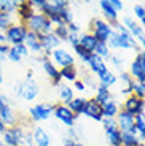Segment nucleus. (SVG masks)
Masks as SVG:
<instances>
[{"mask_svg":"<svg viewBox=\"0 0 145 146\" xmlns=\"http://www.w3.org/2000/svg\"><path fill=\"white\" fill-rule=\"evenodd\" d=\"M40 13H43L51 21L53 26H67L73 22V15L70 11V2L67 0H53L45 2V5L40 8Z\"/></svg>","mask_w":145,"mask_h":146,"instance_id":"obj_1","label":"nucleus"},{"mask_svg":"<svg viewBox=\"0 0 145 146\" xmlns=\"http://www.w3.org/2000/svg\"><path fill=\"white\" fill-rule=\"evenodd\" d=\"M26 27H27V30L37 33V35H46V33H51L53 29H54V26L51 24V21L43 13H40V11H35L34 13L32 18L26 22Z\"/></svg>","mask_w":145,"mask_h":146,"instance_id":"obj_2","label":"nucleus"},{"mask_svg":"<svg viewBox=\"0 0 145 146\" xmlns=\"http://www.w3.org/2000/svg\"><path fill=\"white\" fill-rule=\"evenodd\" d=\"M15 92L16 97L22 99L24 102H34L40 94V88L35 80H24L18 81V84L15 86Z\"/></svg>","mask_w":145,"mask_h":146,"instance_id":"obj_3","label":"nucleus"},{"mask_svg":"<svg viewBox=\"0 0 145 146\" xmlns=\"http://www.w3.org/2000/svg\"><path fill=\"white\" fill-rule=\"evenodd\" d=\"M29 129L26 127V124L19 122L18 125H13V127H7L5 132L2 133L0 140L3 141L5 146H22V140H24L26 132Z\"/></svg>","mask_w":145,"mask_h":146,"instance_id":"obj_4","label":"nucleus"},{"mask_svg":"<svg viewBox=\"0 0 145 146\" xmlns=\"http://www.w3.org/2000/svg\"><path fill=\"white\" fill-rule=\"evenodd\" d=\"M89 33L94 36L99 43H107V40L110 38V35L113 33V27L110 26L105 19L94 18L91 21L89 26Z\"/></svg>","mask_w":145,"mask_h":146,"instance_id":"obj_5","label":"nucleus"},{"mask_svg":"<svg viewBox=\"0 0 145 146\" xmlns=\"http://www.w3.org/2000/svg\"><path fill=\"white\" fill-rule=\"evenodd\" d=\"M3 33H5L8 46H18V44L24 43L26 35H27V27H26V24L16 21L15 24H11Z\"/></svg>","mask_w":145,"mask_h":146,"instance_id":"obj_6","label":"nucleus"},{"mask_svg":"<svg viewBox=\"0 0 145 146\" xmlns=\"http://www.w3.org/2000/svg\"><path fill=\"white\" fill-rule=\"evenodd\" d=\"M53 111H54V105L53 103H35V105L29 106L27 113H29V117L32 122H43V121H48L51 116H53Z\"/></svg>","mask_w":145,"mask_h":146,"instance_id":"obj_7","label":"nucleus"},{"mask_svg":"<svg viewBox=\"0 0 145 146\" xmlns=\"http://www.w3.org/2000/svg\"><path fill=\"white\" fill-rule=\"evenodd\" d=\"M48 57L51 59V62L54 64L58 68L75 65V56H73V52H70L67 48H62V46L58 48V49H54Z\"/></svg>","mask_w":145,"mask_h":146,"instance_id":"obj_8","label":"nucleus"},{"mask_svg":"<svg viewBox=\"0 0 145 146\" xmlns=\"http://www.w3.org/2000/svg\"><path fill=\"white\" fill-rule=\"evenodd\" d=\"M37 60L42 64V70H43V73L51 80V84L58 88L59 84L62 83L61 75H59V68L53 62H51V59L48 57V56H45V54L38 56V57H37Z\"/></svg>","mask_w":145,"mask_h":146,"instance_id":"obj_9","label":"nucleus"},{"mask_svg":"<svg viewBox=\"0 0 145 146\" xmlns=\"http://www.w3.org/2000/svg\"><path fill=\"white\" fill-rule=\"evenodd\" d=\"M53 116L64 124L65 127H75L77 122V116L70 111V108L67 105H62V103H54V111H53Z\"/></svg>","mask_w":145,"mask_h":146,"instance_id":"obj_10","label":"nucleus"},{"mask_svg":"<svg viewBox=\"0 0 145 146\" xmlns=\"http://www.w3.org/2000/svg\"><path fill=\"white\" fill-rule=\"evenodd\" d=\"M121 110L128 111L132 116H139V114L145 113V102L144 99H139L136 95H129L128 99H124V102L121 103Z\"/></svg>","mask_w":145,"mask_h":146,"instance_id":"obj_11","label":"nucleus"},{"mask_svg":"<svg viewBox=\"0 0 145 146\" xmlns=\"http://www.w3.org/2000/svg\"><path fill=\"white\" fill-rule=\"evenodd\" d=\"M115 121L121 132H129L132 135H137V130H136V125H134V116L132 114H129L124 110H120V113L116 114Z\"/></svg>","mask_w":145,"mask_h":146,"instance_id":"obj_12","label":"nucleus"},{"mask_svg":"<svg viewBox=\"0 0 145 146\" xmlns=\"http://www.w3.org/2000/svg\"><path fill=\"white\" fill-rule=\"evenodd\" d=\"M83 116L89 117V119L96 121V122H102L104 119V114H102V106L96 102L93 97L86 99V105L83 108Z\"/></svg>","mask_w":145,"mask_h":146,"instance_id":"obj_13","label":"nucleus"},{"mask_svg":"<svg viewBox=\"0 0 145 146\" xmlns=\"http://www.w3.org/2000/svg\"><path fill=\"white\" fill-rule=\"evenodd\" d=\"M0 119H2V122L7 127H13V125L19 124V116L11 103H7V105L0 106Z\"/></svg>","mask_w":145,"mask_h":146,"instance_id":"obj_14","label":"nucleus"},{"mask_svg":"<svg viewBox=\"0 0 145 146\" xmlns=\"http://www.w3.org/2000/svg\"><path fill=\"white\" fill-rule=\"evenodd\" d=\"M40 44H42V52L45 56H50L54 49L61 48L62 43L58 36L51 32V33H46V35H40Z\"/></svg>","mask_w":145,"mask_h":146,"instance_id":"obj_15","label":"nucleus"},{"mask_svg":"<svg viewBox=\"0 0 145 146\" xmlns=\"http://www.w3.org/2000/svg\"><path fill=\"white\" fill-rule=\"evenodd\" d=\"M32 140L34 146H51V135L46 129L35 125L32 127Z\"/></svg>","mask_w":145,"mask_h":146,"instance_id":"obj_16","label":"nucleus"},{"mask_svg":"<svg viewBox=\"0 0 145 146\" xmlns=\"http://www.w3.org/2000/svg\"><path fill=\"white\" fill-rule=\"evenodd\" d=\"M99 8H101V11H102V15H104L105 21L109 22L112 27H115L116 24L120 22V19H118V13L113 10V7L110 5L109 0H101V2H99Z\"/></svg>","mask_w":145,"mask_h":146,"instance_id":"obj_17","label":"nucleus"},{"mask_svg":"<svg viewBox=\"0 0 145 146\" xmlns=\"http://www.w3.org/2000/svg\"><path fill=\"white\" fill-rule=\"evenodd\" d=\"M121 24H123L124 27L128 29V32L131 33V35L134 36L136 40H139L140 36L145 35V30L140 27V24H139L137 21H136L132 16H124L123 19H121Z\"/></svg>","mask_w":145,"mask_h":146,"instance_id":"obj_18","label":"nucleus"},{"mask_svg":"<svg viewBox=\"0 0 145 146\" xmlns=\"http://www.w3.org/2000/svg\"><path fill=\"white\" fill-rule=\"evenodd\" d=\"M30 52L29 49L26 48V44H18V46H10V49H8V54H7V59L10 60V62H21L24 57H29Z\"/></svg>","mask_w":145,"mask_h":146,"instance_id":"obj_19","label":"nucleus"},{"mask_svg":"<svg viewBox=\"0 0 145 146\" xmlns=\"http://www.w3.org/2000/svg\"><path fill=\"white\" fill-rule=\"evenodd\" d=\"M128 73L131 75V78H132L134 81H142V83H145V73H144V68H142V62H140L139 52L134 56V59H132Z\"/></svg>","mask_w":145,"mask_h":146,"instance_id":"obj_20","label":"nucleus"},{"mask_svg":"<svg viewBox=\"0 0 145 146\" xmlns=\"http://www.w3.org/2000/svg\"><path fill=\"white\" fill-rule=\"evenodd\" d=\"M24 44H26V48L29 49V52H32V54H43V52H42V44H40V35H37V33L27 30Z\"/></svg>","mask_w":145,"mask_h":146,"instance_id":"obj_21","label":"nucleus"},{"mask_svg":"<svg viewBox=\"0 0 145 146\" xmlns=\"http://www.w3.org/2000/svg\"><path fill=\"white\" fill-rule=\"evenodd\" d=\"M34 13H35V10L32 8V5H30L29 0L19 2L18 10H16V15H18V22H22V24H26V22H27L30 18H32Z\"/></svg>","mask_w":145,"mask_h":146,"instance_id":"obj_22","label":"nucleus"},{"mask_svg":"<svg viewBox=\"0 0 145 146\" xmlns=\"http://www.w3.org/2000/svg\"><path fill=\"white\" fill-rule=\"evenodd\" d=\"M86 65L89 67V70L94 73L96 76H101L102 73H105L107 70H109V67H107V62H105V60H102V59L99 57V56H96V54H91L89 62H88Z\"/></svg>","mask_w":145,"mask_h":146,"instance_id":"obj_23","label":"nucleus"},{"mask_svg":"<svg viewBox=\"0 0 145 146\" xmlns=\"http://www.w3.org/2000/svg\"><path fill=\"white\" fill-rule=\"evenodd\" d=\"M75 97V91L72 89V86L67 83H61L58 86V103H62V105H67L70 100Z\"/></svg>","mask_w":145,"mask_h":146,"instance_id":"obj_24","label":"nucleus"},{"mask_svg":"<svg viewBox=\"0 0 145 146\" xmlns=\"http://www.w3.org/2000/svg\"><path fill=\"white\" fill-rule=\"evenodd\" d=\"M97 43H99V41L96 40V38H94L93 35H91L89 32H83V33H80V46L83 48V49L88 52V54H94Z\"/></svg>","mask_w":145,"mask_h":146,"instance_id":"obj_25","label":"nucleus"},{"mask_svg":"<svg viewBox=\"0 0 145 146\" xmlns=\"http://www.w3.org/2000/svg\"><path fill=\"white\" fill-rule=\"evenodd\" d=\"M105 130V138L109 146H120L121 145V130L118 129V125H113V127H107Z\"/></svg>","mask_w":145,"mask_h":146,"instance_id":"obj_26","label":"nucleus"},{"mask_svg":"<svg viewBox=\"0 0 145 146\" xmlns=\"http://www.w3.org/2000/svg\"><path fill=\"white\" fill-rule=\"evenodd\" d=\"M102 106V114H104V117H112V119H115L116 114L120 113V110H121V105L120 102H116L115 99L110 100V102L104 103Z\"/></svg>","mask_w":145,"mask_h":146,"instance_id":"obj_27","label":"nucleus"},{"mask_svg":"<svg viewBox=\"0 0 145 146\" xmlns=\"http://www.w3.org/2000/svg\"><path fill=\"white\" fill-rule=\"evenodd\" d=\"M97 81H99V86H102L105 89H110L118 83V76L109 68L105 73H102L101 76H97Z\"/></svg>","mask_w":145,"mask_h":146,"instance_id":"obj_28","label":"nucleus"},{"mask_svg":"<svg viewBox=\"0 0 145 146\" xmlns=\"http://www.w3.org/2000/svg\"><path fill=\"white\" fill-rule=\"evenodd\" d=\"M85 105H86V99H85V97H81V95H78V97L75 95V97H73V99L67 103V106L70 108V111H72L77 117L80 116V114H83Z\"/></svg>","mask_w":145,"mask_h":146,"instance_id":"obj_29","label":"nucleus"},{"mask_svg":"<svg viewBox=\"0 0 145 146\" xmlns=\"http://www.w3.org/2000/svg\"><path fill=\"white\" fill-rule=\"evenodd\" d=\"M59 75H61L62 81H67V83H75L78 80V68L75 65L70 67H64V68H59Z\"/></svg>","mask_w":145,"mask_h":146,"instance_id":"obj_30","label":"nucleus"},{"mask_svg":"<svg viewBox=\"0 0 145 146\" xmlns=\"http://www.w3.org/2000/svg\"><path fill=\"white\" fill-rule=\"evenodd\" d=\"M93 99H94L99 105H104V103L113 100L115 97H113V94L110 92V89H105V88H102V86H97V88H96V94H94Z\"/></svg>","mask_w":145,"mask_h":146,"instance_id":"obj_31","label":"nucleus"},{"mask_svg":"<svg viewBox=\"0 0 145 146\" xmlns=\"http://www.w3.org/2000/svg\"><path fill=\"white\" fill-rule=\"evenodd\" d=\"M18 0H0V13L5 15H15L18 10Z\"/></svg>","mask_w":145,"mask_h":146,"instance_id":"obj_32","label":"nucleus"},{"mask_svg":"<svg viewBox=\"0 0 145 146\" xmlns=\"http://www.w3.org/2000/svg\"><path fill=\"white\" fill-rule=\"evenodd\" d=\"M134 125H136V130H137L139 140L145 143V113L134 117Z\"/></svg>","mask_w":145,"mask_h":146,"instance_id":"obj_33","label":"nucleus"},{"mask_svg":"<svg viewBox=\"0 0 145 146\" xmlns=\"http://www.w3.org/2000/svg\"><path fill=\"white\" fill-rule=\"evenodd\" d=\"M96 56H99V57L102 59V60H110V56H112V49L109 48V44L107 43H97V46H96V51H94Z\"/></svg>","mask_w":145,"mask_h":146,"instance_id":"obj_34","label":"nucleus"},{"mask_svg":"<svg viewBox=\"0 0 145 146\" xmlns=\"http://www.w3.org/2000/svg\"><path fill=\"white\" fill-rule=\"evenodd\" d=\"M110 64H112V67L113 68H116L118 72H126V64H124V59L121 57L120 54H113L112 52V56H110Z\"/></svg>","mask_w":145,"mask_h":146,"instance_id":"obj_35","label":"nucleus"},{"mask_svg":"<svg viewBox=\"0 0 145 146\" xmlns=\"http://www.w3.org/2000/svg\"><path fill=\"white\" fill-rule=\"evenodd\" d=\"M16 22V18L13 15H5V13H0V32L3 33L11 24Z\"/></svg>","mask_w":145,"mask_h":146,"instance_id":"obj_36","label":"nucleus"},{"mask_svg":"<svg viewBox=\"0 0 145 146\" xmlns=\"http://www.w3.org/2000/svg\"><path fill=\"white\" fill-rule=\"evenodd\" d=\"M140 141L137 135H132L129 132H121V145L123 146H136Z\"/></svg>","mask_w":145,"mask_h":146,"instance_id":"obj_37","label":"nucleus"},{"mask_svg":"<svg viewBox=\"0 0 145 146\" xmlns=\"http://www.w3.org/2000/svg\"><path fill=\"white\" fill-rule=\"evenodd\" d=\"M53 33H54L56 36H58L59 40H61V43L62 41H67V38H69V29H67V26H54V29H53Z\"/></svg>","mask_w":145,"mask_h":146,"instance_id":"obj_38","label":"nucleus"},{"mask_svg":"<svg viewBox=\"0 0 145 146\" xmlns=\"http://www.w3.org/2000/svg\"><path fill=\"white\" fill-rule=\"evenodd\" d=\"M132 95H136L139 99H145V83L134 81L132 83Z\"/></svg>","mask_w":145,"mask_h":146,"instance_id":"obj_39","label":"nucleus"},{"mask_svg":"<svg viewBox=\"0 0 145 146\" xmlns=\"http://www.w3.org/2000/svg\"><path fill=\"white\" fill-rule=\"evenodd\" d=\"M118 80L121 81V89H128V88H132V83H134V80L131 78V75L126 72H121L120 73V78Z\"/></svg>","mask_w":145,"mask_h":146,"instance_id":"obj_40","label":"nucleus"},{"mask_svg":"<svg viewBox=\"0 0 145 146\" xmlns=\"http://www.w3.org/2000/svg\"><path fill=\"white\" fill-rule=\"evenodd\" d=\"M73 52H75L77 56H78V57H80V60L83 64H88L89 62V57H91V54H88L86 51H85L83 48L81 46H77V48H73Z\"/></svg>","mask_w":145,"mask_h":146,"instance_id":"obj_41","label":"nucleus"},{"mask_svg":"<svg viewBox=\"0 0 145 146\" xmlns=\"http://www.w3.org/2000/svg\"><path fill=\"white\" fill-rule=\"evenodd\" d=\"M132 13H134V18L137 19V21H140V19L145 16V5L134 3V7H132Z\"/></svg>","mask_w":145,"mask_h":146,"instance_id":"obj_42","label":"nucleus"},{"mask_svg":"<svg viewBox=\"0 0 145 146\" xmlns=\"http://www.w3.org/2000/svg\"><path fill=\"white\" fill-rule=\"evenodd\" d=\"M72 84H73V86H72L73 91L81 92V94H83V92L86 91V84H85V81H83V80H77L75 83H72Z\"/></svg>","mask_w":145,"mask_h":146,"instance_id":"obj_43","label":"nucleus"},{"mask_svg":"<svg viewBox=\"0 0 145 146\" xmlns=\"http://www.w3.org/2000/svg\"><path fill=\"white\" fill-rule=\"evenodd\" d=\"M67 43L72 46V49L77 48V46H80V35H73V33H70L69 38H67Z\"/></svg>","mask_w":145,"mask_h":146,"instance_id":"obj_44","label":"nucleus"},{"mask_svg":"<svg viewBox=\"0 0 145 146\" xmlns=\"http://www.w3.org/2000/svg\"><path fill=\"white\" fill-rule=\"evenodd\" d=\"M67 29H69V33H73V35H80L81 33V27L78 26L75 21L70 22V24H67Z\"/></svg>","mask_w":145,"mask_h":146,"instance_id":"obj_45","label":"nucleus"},{"mask_svg":"<svg viewBox=\"0 0 145 146\" xmlns=\"http://www.w3.org/2000/svg\"><path fill=\"white\" fill-rule=\"evenodd\" d=\"M109 2H110V5L113 7V10H115L116 13H120V11L124 10V3L121 2V0H109Z\"/></svg>","mask_w":145,"mask_h":146,"instance_id":"obj_46","label":"nucleus"},{"mask_svg":"<svg viewBox=\"0 0 145 146\" xmlns=\"http://www.w3.org/2000/svg\"><path fill=\"white\" fill-rule=\"evenodd\" d=\"M67 135H69L67 138H70L72 141H75V143L78 141V138H80V137H78V133H77V129L75 127H70L69 130H67Z\"/></svg>","mask_w":145,"mask_h":146,"instance_id":"obj_47","label":"nucleus"},{"mask_svg":"<svg viewBox=\"0 0 145 146\" xmlns=\"http://www.w3.org/2000/svg\"><path fill=\"white\" fill-rule=\"evenodd\" d=\"M29 2H30V5H32L34 10H35V11H40V8L45 5V2H46V0H29Z\"/></svg>","mask_w":145,"mask_h":146,"instance_id":"obj_48","label":"nucleus"},{"mask_svg":"<svg viewBox=\"0 0 145 146\" xmlns=\"http://www.w3.org/2000/svg\"><path fill=\"white\" fill-rule=\"evenodd\" d=\"M102 125H104V129L113 127V125H116V121L112 119V117H104V119H102Z\"/></svg>","mask_w":145,"mask_h":146,"instance_id":"obj_49","label":"nucleus"},{"mask_svg":"<svg viewBox=\"0 0 145 146\" xmlns=\"http://www.w3.org/2000/svg\"><path fill=\"white\" fill-rule=\"evenodd\" d=\"M7 103H11V102H10V99H8V95H5V94H0V106L7 105Z\"/></svg>","mask_w":145,"mask_h":146,"instance_id":"obj_50","label":"nucleus"},{"mask_svg":"<svg viewBox=\"0 0 145 146\" xmlns=\"http://www.w3.org/2000/svg\"><path fill=\"white\" fill-rule=\"evenodd\" d=\"M139 56H140V62H142V68H144V73H145V51H139Z\"/></svg>","mask_w":145,"mask_h":146,"instance_id":"obj_51","label":"nucleus"},{"mask_svg":"<svg viewBox=\"0 0 145 146\" xmlns=\"http://www.w3.org/2000/svg\"><path fill=\"white\" fill-rule=\"evenodd\" d=\"M62 146H75V141H72L70 138H64V143Z\"/></svg>","mask_w":145,"mask_h":146,"instance_id":"obj_52","label":"nucleus"},{"mask_svg":"<svg viewBox=\"0 0 145 146\" xmlns=\"http://www.w3.org/2000/svg\"><path fill=\"white\" fill-rule=\"evenodd\" d=\"M26 80H34V70L32 68L27 70V73H26Z\"/></svg>","mask_w":145,"mask_h":146,"instance_id":"obj_53","label":"nucleus"},{"mask_svg":"<svg viewBox=\"0 0 145 146\" xmlns=\"http://www.w3.org/2000/svg\"><path fill=\"white\" fill-rule=\"evenodd\" d=\"M5 129H7V125H5L3 122H2V119H0V137H2V133L5 132Z\"/></svg>","mask_w":145,"mask_h":146,"instance_id":"obj_54","label":"nucleus"},{"mask_svg":"<svg viewBox=\"0 0 145 146\" xmlns=\"http://www.w3.org/2000/svg\"><path fill=\"white\" fill-rule=\"evenodd\" d=\"M7 43V38H5V33L0 32V44H5Z\"/></svg>","mask_w":145,"mask_h":146,"instance_id":"obj_55","label":"nucleus"},{"mask_svg":"<svg viewBox=\"0 0 145 146\" xmlns=\"http://www.w3.org/2000/svg\"><path fill=\"white\" fill-rule=\"evenodd\" d=\"M3 84V68H2V65H0V86Z\"/></svg>","mask_w":145,"mask_h":146,"instance_id":"obj_56","label":"nucleus"},{"mask_svg":"<svg viewBox=\"0 0 145 146\" xmlns=\"http://www.w3.org/2000/svg\"><path fill=\"white\" fill-rule=\"evenodd\" d=\"M139 24H140V27H142V29L145 30V16H144V18H142V19H140V21H139Z\"/></svg>","mask_w":145,"mask_h":146,"instance_id":"obj_57","label":"nucleus"},{"mask_svg":"<svg viewBox=\"0 0 145 146\" xmlns=\"http://www.w3.org/2000/svg\"><path fill=\"white\" fill-rule=\"evenodd\" d=\"M75 146H86V145H83L81 141H77V143H75Z\"/></svg>","mask_w":145,"mask_h":146,"instance_id":"obj_58","label":"nucleus"},{"mask_svg":"<svg viewBox=\"0 0 145 146\" xmlns=\"http://www.w3.org/2000/svg\"><path fill=\"white\" fill-rule=\"evenodd\" d=\"M136 146H145V143H144V141H139V143H137V145H136Z\"/></svg>","mask_w":145,"mask_h":146,"instance_id":"obj_59","label":"nucleus"},{"mask_svg":"<svg viewBox=\"0 0 145 146\" xmlns=\"http://www.w3.org/2000/svg\"><path fill=\"white\" fill-rule=\"evenodd\" d=\"M5 59H7V57H2V56H0V64H2V62H3V60H5Z\"/></svg>","mask_w":145,"mask_h":146,"instance_id":"obj_60","label":"nucleus"},{"mask_svg":"<svg viewBox=\"0 0 145 146\" xmlns=\"http://www.w3.org/2000/svg\"><path fill=\"white\" fill-rule=\"evenodd\" d=\"M142 5H145V2H142Z\"/></svg>","mask_w":145,"mask_h":146,"instance_id":"obj_61","label":"nucleus"},{"mask_svg":"<svg viewBox=\"0 0 145 146\" xmlns=\"http://www.w3.org/2000/svg\"><path fill=\"white\" fill-rule=\"evenodd\" d=\"M144 102H145V99H144Z\"/></svg>","mask_w":145,"mask_h":146,"instance_id":"obj_62","label":"nucleus"},{"mask_svg":"<svg viewBox=\"0 0 145 146\" xmlns=\"http://www.w3.org/2000/svg\"><path fill=\"white\" fill-rule=\"evenodd\" d=\"M120 146H123V145H120Z\"/></svg>","mask_w":145,"mask_h":146,"instance_id":"obj_63","label":"nucleus"}]
</instances>
